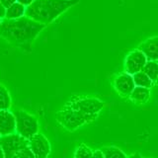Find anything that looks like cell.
<instances>
[{"mask_svg":"<svg viewBox=\"0 0 158 158\" xmlns=\"http://www.w3.org/2000/svg\"><path fill=\"white\" fill-rule=\"evenodd\" d=\"M105 107V103L97 97L72 95L56 115V122L68 131H74L96 121Z\"/></svg>","mask_w":158,"mask_h":158,"instance_id":"obj_1","label":"cell"},{"mask_svg":"<svg viewBox=\"0 0 158 158\" xmlns=\"http://www.w3.org/2000/svg\"><path fill=\"white\" fill-rule=\"evenodd\" d=\"M46 27L47 25L35 21L26 15L17 19L3 18L0 23V37L22 49L31 51L32 44Z\"/></svg>","mask_w":158,"mask_h":158,"instance_id":"obj_2","label":"cell"},{"mask_svg":"<svg viewBox=\"0 0 158 158\" xmlns=\"http://www.w3.org/2000/svg\"><path fill=\"white\" fill-rule=\"evenodd\" d=\"M79 2L80 0H35L26 7L25 15L48 26Z\"/></svg>","mask_w":158,"mask_h":158,"instance_id":"obj_3","label":"cell"},{"mask_svg":"<svg viewBox=\"0 0 158 158\" xmlns=\"http://www.w3.org/2000/svg\"><path fill=\"white\" fill-rule=\"evenodd\" d=\"M0 146L2 147L6 158H34L35 155L30 146L28 138L17 132L0 135Z\"/></svg>","mask_w":158,"mask_h":158,"instance_id":"obj_4","label":"cell"},{"mask_svg":"<svg viewBox=\"0 0 158 158\" xmlns=\"http://www.w3.org/2000/svg\"><path fill=\"white\" fill-rule=\"evenodd\" d=\"M14 116L16 118V132L20 135L29 139L39 132V122L36 116L23 110L15 111Z\"/></svg>","mask_w":158,"mask_h":158,"instance_id":"obj_5","label":"cell"},{"mask_svg":"<svg viewBox=\"0 0 158 158\" xmlns=\"http://www.w3.org/2000/svg\"><path fill=\"white\" fill-rule=\"evenodd\" d=\"M147 62V57L139 48H135L130 52L126 56L123 67L125 71L133 75L135 73L141 71Z\"/></svg>","mask_w":158,"mask_h":158,"instance_id":"obj_6","label":"cell"},{"mask_svg":"<svg viewBox=\"0 0 158 158\" xmlns=\"http://www.w3.org/2000/svg\"><path fill=\"white\" fill-rule=\"evenodd\" d=\"M114 89L121 97H130L131 93L135 87V83L133 81V77L131 74L127 72L118 73L113 79Z\"/></svg>","mask_w":158,"mask_h":158,"instance_id":"obj_7","label":"cell"},{"mask_svg":"<svg viewBox=\"0 0 158 158\" xmlns=\"http://www.w3.org/2000/svg\"><path fill=\"white\" fill-rule=\"evenodd\" d=\"M30 146L36 158H46L51 154V143L43 133H36L29 138Z\"/></svg>","mask_w":158,"mask_h":158,"instance_id":"obj_8","label":"cell"},{"mask_svg":"<svg viewBox=\"0 0 158 158\" xmlns=\"http://www.w3.org/2000/svg\"><path fill=\"white\" fill-rule=\"evenodd\" d=\"M16 132V118L9 110H0V135Z\"/></svg>","mask_w":158,"mask_h":158,"instance_id":"obj_9","label":"cell"},{"mask_svg":"<svg viewBox=\"0 0 158 158\" xmlns=\"http://www.w3.org/2000/svg\"><path fill=\"white\" fill-rule=\"evenodd\" d=\"M137 48L145 54L147 60H158V36L147 39Z\"/></svg>","mask_w":158,"mask_h":158,"instance_id":"obj_10","label":"cell"},{"mask_svg":"<svg viewBox=\"0 0 158 158\" xmlns=\"http://www.w3.org/2000/svg\"><path fill=\"white\" fill-rule=\"evenodd\" d=\"M130 100L136 105L145 104L150 98V88L135 86L130 95Z\"/></svg>","mask_w":158,"mask_h":158,"instance_id":"obj_11","label":"cell"},{"mask_svg":"<svg viewBox=\"0 0 158 158\" xmlns=\"http://www.w3.org/2000/svg\"><path fill=\"white\" fill-rule=\"evenodd\" d=\"M26 13V6L20 2L16 1L11 4L6 8V13H5V18L7 19H17L20 17L25 16Z\"/></svg>","mask_w":158,"mask_h":158,"instance_id":"obj_12","label":"cell"},{"mask_svg":"<svg viewBox=\"0 0 158 158\" xmlns=\"http://www.w3.org/2000/svg\"><path fill=\"white\" fill-rule=\"evenodd\" d=\"M132 77H133V81L135 83V86L151 88L153 85H154V82L152 81V79L143 70L135 73L132 75Z\"/></svg>","mask_w":158,"mask_h":158,"instance_id":"obj_13","label":"cell"},{"mask_svg":"<svg viewBox=\"0 0 158 158\" xmlns=\"http://www.w3.org/2000/svg\"><path fill=\"white\" fill-rule=\"evenodd\" d=\"M101 150L104 154V158H113V157L126 158V157H127V155L121 149V148L114 146V145L104 146L101 148Z\"/></svg>","mask_w":158,"mask_h":158,"instance_id":"obj_14","label":"cell"},{"mask_svg":"<svg viewBox=\"0 0 158 158\" xmlns=\"http://www.w3.org/2000/svg\"><path fill=\"white\" fill-rule=\"evenodd\" d=\"M11 97L8 90L0 82V110H9L11 108Z\"/></svg>","mask_w":158,"mask_h":158,"instance_id":"obj_15","label":"cell"},{"mask_svg":"<svg viewBox=\"0 0 158 158\" xmlns=\"http://www.w3.org/2000/svg\"><path fill=\"white\" fill-rule=\"evenodd\" d=\"M142 70L155 83L158 78V60H147Z\"/></svg>","mask_w":158,"mask_h":158,"instance_id":"obj_16","label":"cell"},{"mask_svg":"<svg viewBox=\"0 0 158 158\" xmlns=\"http://www.w3.org/2000/svg\"><path fill=\"white\" fill-rule=\"evenodd\" d=\"M73 156L75 157V158H79V157H93V150L89 146H87L85 143H81V144H79L76 147L75 152H74Z\"/></svg>","mask_w":158,"mask_h":158,"instance_id":"obj_17","label":"cell"},{"mask_svg":"<svg viewBox=\"0 0 158 158\" xmlns=\"http://www.w3.org/2000/svg\"><path fill=\"white\" fill-rule=\"evenodd\" d=\"M93 157H95V158H104V154H103V152L101 150V148H100V149L93 150Z\"/></svg>","mask_w":158,"mask_h":158,"instance_id":"obj_18","label":"cell"},{"mask_svg":"<svg viewBox=\"0 0 158 158\" xmlns=\"http://www.w3.org/2000/svg\"><path fill=\"white\" fill-rule=\"evenodd\" d=\"M5 13H6V7L2 4V2L0 1V18L3 19L5 18Z\"/></svg>","mask_w":158,"mask_h":158,"instance_id":"obj_19","label":"cell"},{"mask_svg":"<svg viewBox=\"0 0 158 158\" xmlns=\"http://www.w3.org/2000/svg\"><path fill=\"white\" fill-rule=\"evenodd\" d=\"M0 1L2 2V4L4 5L5 7H8V6H10L11 4H13V3H15L17 1V0H0Z\"/></svg>","mask_w":158,"mask_h":158,"instance_id":"obj_20","label":"cell"},{"mask_svg":"<svg viewBox=\"0 0 158 158\" xmlns=\"http://www.w3.org/2000/svg\"><path fill=\"white\" fill-rule=\"evenodd\" d=\"M18 2H20L21 4H23V5H25V6H29V5H31L35 0H17Z\"/></svg>","mask_w":158,"mask_h":158,"instance_id":"obj_21","label":"cell"},{"mask_svg":"<svg viewBox=\"0 0 158 158\" xmlns=\"http://www.w3.org/2000/svg\"><path fill=\"white\" fill-rule=\"evenodd\" d=\"M5 157V154H4V151L2 149V147L0 146V158H4Z\"/></svg>","mask_w":158,"mask_h":158,"instance_id":"obj_22","label":"cell"},{"mask_svg":"<svg viewBox=\"0 0 158 158\" xmlns=\"http://www.w3.org/2000/svg\"><path fill=\"white\" fill-rule=\"evenodd\" d=\"M128 157H141V155L138 154V153H135V154H131V155H130Z\"/></svg>","mask_w":158,"mask_h":158,"instance_id":"obj_23","label":"cell"},{"mask_svg":"<svg viewBox=\"0 0 158 158\" xmlns=\"http://www.w3.org/2000/svg\"><path fill=\"white\" fill-rule=\"evenodd\" d=\"M156 84H158V78H157V80H156V82H155Z\"/></svg>","mask_w":158,"mask_h":158,"instance_id":"obj_24","label":"cell"},{"mask_svg":"<svg viewBox=\"0 0 158 158\" xmlns=\"http://www.w3.org/2000/svg\"><path fill=\"white\" fill-rule=\"evenodd\" d=\"M1 20H2V19H1V18H0V23H1Z\"/></svg>","mask_w":158,"mask_h":158,"instance_id":"obj_25","label":"cell"}]
</instances>
